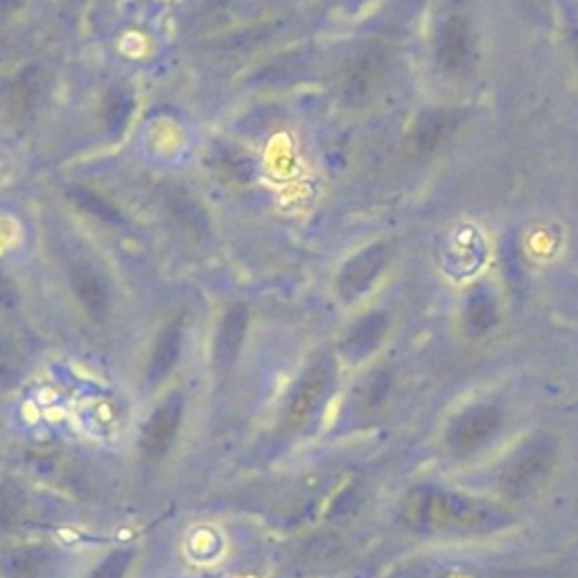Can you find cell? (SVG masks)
Wrapping results in <instances>:
<instances>
[{
    "label": "cell",
    "instance_id": "5",
    "mask_svg": "<svg viewBox=\"0 0 578 578\" xmlns=\"http://www.w3.org/2000/svg\"><path fill=\"white\" fill-rule=\"evenodd\" d=\"M133 558V549H118L113 554H109L89 578H124L129 565Z\"/></svg>",
    "mask_w": 578,
    "mask_h": 578
},
{
    "label": "cell",
    "instance_id": "1",
    "mask_svg": "<svg viewBox=\"0 0 578 578\" xmlns=\"http://www.w3.org/2000/svg\"><path fill=\"white\" fill-rule=\"evenodd\" d=\"M181 418H183L181 398H170L168 402H163L142 429V444H140L142 455L150 461H159L161 457H166L177 439Z\"/></svg>",
    "mask_w": 578,
    "mask_h": 578
},
{
    "label": "cell",
    "instance_id": "4",
    "mask_svg": "<svg viewBox=\"0 0 578 578\" xmlns=\"http://www.w3.org/2000/svg\"><path fill=\"white\" fill-rule=\"evenodd\" d=\"M242 335H245V317L236 315V319H229L225 323L220 343H217V361H220V365H231V359L240 348Z\"/></svg>",
    "mask_w": 578,
    "mask_h": 578
},
{
    "label": "cell",
    "instance_id": "2",
    "mask_svg": "<svg viewBox=\"0 0 578 578\" xmlns=\"http://www.w3.org/2000/svg\"><path fill=\"white\" fill-rule=\"evenodd\" d=\"M321 391H323V380L319 376L306 378V382L299 387V391L292 396V400H289V407H287L285 420H287L289 429H297L306 422V418L312 413Z\"/></svg>",
    "mask_w": 578,
    "mask_h": 578
},
{
    "label": "cell",
    "instance_id": "3",
    "mask_svg": "<svg viewBox=\"0 0 578 578\" xmlns=\"http://www.w3.org/2000/svg\"><path fill=\"white\" fill-rule=\"evenodd\" d=\"M179 355V335L175 332H168L159 346H157V352L152 357V369H150V378L152 382H161L170 369L175 367V359Z\"/></svg>",
    "mask_w": 578,
    "mask_h": 578
},
{
    "label": "cell",
    "instance_id": "6",
    "mask_svg": "<svg viewBox=\"0 0 578 578\" xmlns=\"http://www.w3.org/2000/svg\"><path fill=\"white\" fill-rule=\"evenodd\" d=\"M43 558L37 556H26L19 562H14L12 567V576L10 578H41L43 576Z\"/></svg>",
    "mask_w": 578,
    "mask_h": 578
}]
</instances>
